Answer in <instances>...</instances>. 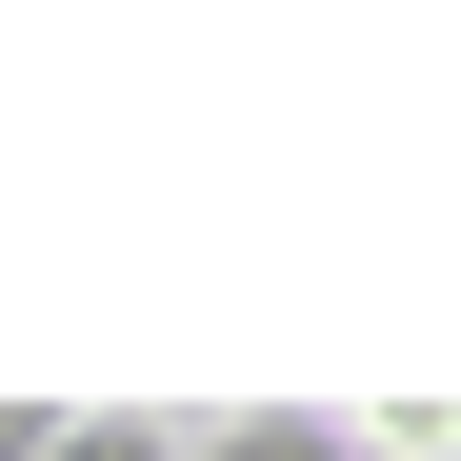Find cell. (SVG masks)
<instances>
[{
	"mask_svg": "<svg viewBox=\"0 0 461 461\" xmlns=\"http://www.w3.org/2000/svg\"><path fill=\"white\" fill-rule=\"evenodd\" d=\"M181 461H361L341 402H241V421H181Z\"/></svg>",
	"mask_w": 461,
	"mask_h": 461,
	"instance_id": "6da1fadb",
	"label": "cell"
},
{
	"mask_svg": "<svg viewBox=\"0 0 461 461\" xmlns=\"http://www.w3.org/2000/svg\"><path fill=\"white\" fill-rule=\"evenodd\" d=\"M41 461H181V421H140V402H60Z\"/></svg>",
	"mask_w": 461,
	"mask_h": 461,
	"instance_id": "7a4b0ae2",
	"label": "cell"
}]
</instances>
